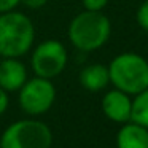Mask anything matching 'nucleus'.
Listing matches in <instances>:
<instances>
[{
	"instance_id": "nucleus-1",
	"label": "nucleus",
	"mask_w": 148,
	"mask_h": 148,
	"mask_svg": "<svg viewBox=\"0 0 148 148\" xmlns=\"http://www.w3.org/2000/svg\"><path fill=\"white\" fill-rule=\"evenodd\" d=\"M112 23L102 11H88L77 14L69 24L67 35L70 43L83 53L102 48L110 38Z\"/></svg>"
},
{
	"instance_id": "nucleus-2",
	"label": "nucleus",
	"mask_w": 148,
	"mask_h": 148,
	"mask_svg": "<svg viewBox=\"0 0 148 148\" xmlns=\"http://www.w3.org/2000/svg\"><path fill=\"white\" fill-rule=\"evenodd\" d=\"M35 40V27L29 16L19 11L0 14V56L23 58L30 51Z\"/></svg>"
},
{
	"instance_id": "nucleus-3",
	"label": "nucleus",
	"mask_w": 148,
	"mask_h": 148,
	"mask_svg": "<svg viewBox=\"0 0 148 148\" xmlns=\"http://www.w3.org/2000/svg\"><path fill=\"white\" fill-rule=\"evenodd\" d=\"M107 67L110 83L129 96L148 88V61L137 53H121Z\"/></svg>"
},
{
	"instance_id": "nucleus-4",
	"label": "nucleus",
	"mask_w": 148,
	"mask_h": 148,
	"mask_svg": "<svg viewBox=\"0 0 148 148\" xmlns=\"http://www.w3.org/2000/svg\"><path fill=\"white\" fill-rule=\"evenodd\" d=\"M51 145L49 126L34 118L11 123L0 137V148H51Z\"/></svg>"
},
{
	"instance_id": "nucleus-5",
	"label": "nucleus",
	"mask_w": 148,
	"mask_h": 148,
	"mask_svg": "<svg viewBox=\"0 0 148 148\" xmlns=\"http://www.w3.org/2000/svg\"><path fill=\"white\" fill-rule=\"evenodd\" d=\"M19 105L29 116L45 115L56 100V86L51 80L42 77L27 78L19 91Z\"/></svg>"
},
{
	"instance_id": "nucleus-6",
	"label": "nucleus",
	"mask_w": 148,
	"mask_h": 148,
	"mask_svg": "<svg viewBox=\"0 0 148 148\" xmlns=\"http://www.w3.org/2000/svg\"><path fill=\"white\" fill-rule=\"evenodd\" d=\"M69 54L65 46L58 40H45L32 53L30 65L35 77L53 80L67 67Z\"/></svg>"
},
{
	"instance_id": "nucleus-7",
	"label": "nucleus",
	"mask_w": 148,
	"mask_h": 148,
	"mask_svg": "<svg viewBox=\"0 0 148 148\" xmlns=\"http://www.w3.org/2000/svg\"><path fill=\"white\" fill-rule=\"evenodd\" d=\"M131 108H132V100L129 94L123 92L119 89L108 91L102 97V112L108 119L113 123H124L131 121Z\"/></svg>"
},
{
	"instance_id": "nucleus-8",
	"label": "nucleus",
	"mask_w": 148,
	"mask_h": 148,
	"mask_svg": "<svg viewBox=\"0 0 148 148\" xmlns=\"http://www.w3.org/2000/svg\"><path fill=\"white\" fill-rule=\"evenodd\" d=\"M27 78V69L19 58H3L0 62V88L7 92H18Z\"/></svg>"
},
{
	"instance_id": "nucleus-9",
	"label": "nucleus",
	"mask_w": 148,
	"mask_h": 148,
	"mask_svg": "<svg viewBox=\"0 0 148 148\" xmlns=\"http://www.w3.org/2000/svg\"><path fill=\"white\" fill-rule=\"evenodd\" d=\"M118 148H148V127L127 121L116 134Z\"/></svg>"
},
{
	"instance_id": "nucleus-10",
	"label": "nucleus",
	"mask_w": 148,
	"mask_h": 148,
	"mask_svg": "<svg viewBox=\"0 0 148 148\" xmlns=\"http://www.w3.org/2000/svg\"><path fill=\"white\" fill-rule=\"evenodd\" d=\"M78 80L86 91H91V92L102 91L110 83L108 67L103 64H89L80 72Z\"/></svg>"
},
{
	"instance_id": "nucleus-11",
	"label": "nucleus",
	"mask_w": 148,
	"mask_h": 148,
	"mask_svg": "<svg viewBox=\"0 0 148 148\" xmlns=\"http://www.w3.org/2000/svg\"><path fill=\"white\" fill-rule=\"evenodd\" d=\"M131 121L148 127V88L135 94L131 108Z\"/></svg>"
},
{
	"instance_id": "nucleus-12",
	"label": "nucleus",
	"mask_w": 148,
	"mask_h": 148,
	"mask_svg": "<svg viewBox=\"0 0 148 148\" xmlns=\"http://www.w3.org/2000/svg\"><path fill=\"white\" fill-rule=\"evenodd\" d=\"M137 23L143 30L148 32V0H143L137 10Z\"/></svg>"
},
{
	"instance_id": "nucleus-13",
	"label": "nucleus",
	"mask_w": 148,
	"mask_h": 148,
	"mask_svg": "<svg viewBox=\"0 0 148 148\" xmlns=\"http://www.w3.org/2000/svg\"><path fill=\"white\" fill-rule=\"evenodd\" d=\"M107 3L108 0H83V7L88 11H102Z\"/></svg>"
},
{
	"instance_id": "nucleus-14",
	"label": "nucleus",
	"mask_w": 148,
	"mask_h": 148,
	"mask_svg": "<svg viewBox=\"0 0 148 148\" xmlns=\"http://www.w3.org/2000/svg\"><path fill=\"white\" fill-rule=\"evenodd\" d=\"M19 3H23L24 7L30 8V10H40L48 3V0H19Z\"/></svg>"
},
{
	"instance_id": "nucleus-15",
	"label": "nucleus",
	"mask_w": 148,
	"mask_h": 148,
	"mask_svg": "<svg viewBox=\"0 0 148 148\" xmlns=\"http://www.w3.org/2000/svg\"><path fill=\"white\" fill-rule=\"evenodd\" d=\"M19 5V0H0V14L11 11Z\"/></svg>"
},
{
	"instance_id": "nucleus-16",
	"label": "nucleus",
	"mask_w": 148,
	"mask_h": 148,
	"mask_svg": "<svg viewBox=\"0 0 148 148\" xmlns=\"http://www.w3.org/2000/svg\"><path fill=\"white\" fill-rule=\"evenodd\" d=\"M8 103H10L8 92L5 89H2V88H0V116H2L8 110Z\"/></svg>"
}]
</instances>
